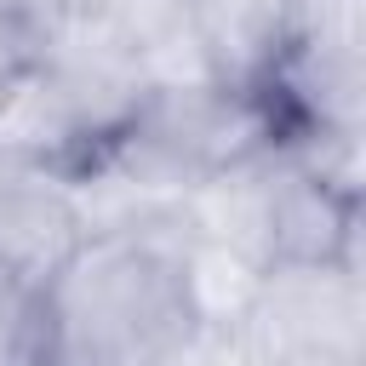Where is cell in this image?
<instances>
[{"label":"cell","mask_w":366,"mask_h":366,"mask_svg":"<svg viewBox=\"0 0 366 366\" xmlns=\"http://www.w3.org/2000/svg\"><path fill=\"white\" fill-rule=\"evenodd\" d=\"M160 366H257V355L246 349L240 332H212V326H194Z\"/></svg>","instance_id":"7c38bea8"},{"label":"cell","mask_w":366,"mask_h":366,"mask_svg":"<svg viewBox=\"0 0 366 366\" xmlns=\"http://www.w3.org/2000/svg\"><path fill=\"white\" fill-rule=\"evenodd\" d=\"M172 269H177V292H183V309L194 326H212V332L246 326L257 286H263V263H252L246 252L212 246V240H189Z\"/></svg>","instance_id":"8fae6325"},{"label":"cell","mask_w":366,"mask_h":366,"mask_svg":"<svg viewBox=\"0 0 366 366\" xmlns=\"http://www.w3.org/2000/svg\"><path fill=\"white\" fill-rule=\"evenodd\" d=\"M29 57L69 97V109L80 114V126L97 149L114 143L149 103V80H143V69H137L132 46L120 40L103 0H63L40 23Z\"/></svg>","instance_id":"3957f363"},{"label":"cell","mask_w":366,"mask_h":366,"mask_svg":"<svg viewBox=\"0 0 366 366\" xmlns=\"http://www.w3.org/2000/svg\"><path fill=\"white\" fill-rule=\"evenodd\" d=\"M120 40L132 46L149 92H177V86H206L217 80L212 74V57H206V40L194 29V11L189 0H103Z\"/></svg>","instance_id":"30bf717a"},{"label":"cell","mask_w":366,"mask_h":366,"mask_svg":"<svg viewBox=\"0 0 366 366\" xmlns=\"http://www.w3.org/2000/svg\"><path fill=\"white\" fill-rule=\"evenodd\" d=\"M189 332L172 257L132 240H86L34 286L29 366H160Z\"/></svg>","instance_id":"6da1fadb"},{"label":"cell","mask_w":366,"mask_h":366,"mask_svg":"<svg viewBox=\"0 0 366 366\" xmlns=\"http://www.w3.org/2000/svg\"><path fill=\"white\" fill-rule=\"evenodd\" d=\"M269 263L360 269V200L292 154H269Z\"/></svg>","instance_id":"5b68a950"},{"label":"cell","mask_w":366,"mask_h":366,"mask_svg":"<svg viewBox=\"0 0 366 366\" xmlns=\"http://www.w3.org/2000/svg\"><path fill=\"white\" fill-rule=\"evenodd\" d=\"M57 6H63V0H0V17H11L17 29H29V40H34L40 23H46Z\"/></svg>","instance_id":"9a60e30c"},{"label":"cell","mask_w":366,"mask_h":366,"mask_svg":"<svg viewBox=\"0 0 366 366\" xmlns=\"http://www.w3.org/2000/svg\"><path fill=\"white\" fill-rule=\"evenodd\" d=\"M29 51H34L29 29H17L11 17H0V80H6V74H17V69L29 63Z\"/></svg>","instance_id":"5bb4252c"},{"label":"cell","mask_w":366,"mask_h":366,"mask_svg":"<svg viewBox=\"0 0 366 366\" xmlns=\"http://www.w3.org/2000/svg\"><path fill=\"white\" fill-rule=\"evenodd\" d=\"M137 143H149L177 177H206L223 166H246L263 154H280V126L263 92L252 86H177V92H149L143 114L126 126Z\"/></svg>","instance_id":"277c9868"},{"label":"cell","mask_w":366,"mask_h":366,"mask_svg":"<svg viewBox=\"0 0 366 366\" xmlns=\"http://www.w3.org/2000/svg\"><path fill=\"white\" fill-rule=\"evenodd\" d=\"M92 154L97 143L86 137L80 114L69 109V97L51 86V74L34 57L0 80V160L74 177Z\"/></svg>","instance_id":"52a82bcc"},{"label":"cell","mask_w":366,"mask_h":366,"mask_svg":"<svg viewBox=\"0 0 366 366\" xmlns=\"http://www.w3.org/2000/svg\"><path fill=\"white\" fill-rule=\"evenodd\" d=\"M29 309H34V286L17 280V274L0 263V366H11V343H17L23 320H29Z\"/></svg>","instance_id":"4fadbf2b"},{"label":"cell","mask_w":366,"mask_h":366,"mask_svg":"<svg viewBox=\"0 0 366 366\" xmlns=\"http://www.w3.org/2000/svg\"><path fill=\"white\" fill-rule=\"evenodd\" d=\"M194 29L206 40L212 74L223 86H263V74L274 69L286 34H292V11L297 0H189Z\"/></svg>","instance_id":"ba28073f"},{"label":"cell","mask_w":366,"mask_h":366,"mask_svg":"<svg viewBox=\"0 0 366 366\" xmlns=\"http://www.w3.org/2000/svg\"><path fill=\"white\" fill-rule=\"evenodd\" d=\"M80 246L86 223L74 206V183L63 172L0 160V263L17 280L46 286Z\"/></svg>","instance_id":"8992f818"},{"label":"cell","mask_w":366,"mask_h":366,"mask_svg":"<svg viewBox=\"0 0 366 366\" xmlns=\"http://www.w3.org/2000/svg\"><path fill=\"white\" fill-rule=\"evenodd\" d=\"M240 337L257 355V366L360 360L366 355V274L343 263H269Z\"/></svg>","instance_id":"7a4b0ae2"},{"label":"cell","mask_w":366,"mask_h":366,"mask_svg":"<svg viewBox=\"0 0 366 366\" xmlns=\"http://www.w3.org/2000/svg\"><path fill=\"white\" fill-rule=\"evenodd\" d=\"M183 223L189 240L246 252L252 263L269 269V154L194 177L183 194Z\"/></svg>","instance_id":"9c48e42d"}]
</instances>
